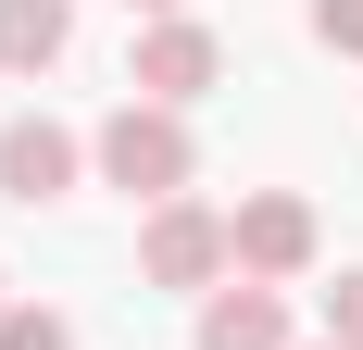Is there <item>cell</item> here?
<instances>
[{"label": "cell", "mask_w": 363, "mask_h": 350, "mask_svg": "<svg viewBox=\"0 0 363 350\" xmlns=\"http://www.w3.org/2000/svg\"><path fill=\"white\" fill-rule=\"evenodd\" d=\"M88 163H101V188H125V201H188V175H201V150H188V113L163 101H113L101 138H88Z\"/></svg>", "instance_id": "1"}, {"label": "cell", "mask_w": 363, "mask_h": 350, "mask_svg": "<svg viewBox=\"0 0 363 350\" xmlns=\"http://www.w3.org/2000/svg\"><path fill=\"white\" fill-rule=\"evenodd\" d=\"M225 75V38L201 26V13H150L138 26V50H125V101H163V113H188L201 88Z\"/></svg>", "instance_id": "2"}, {"label": "cell", "mask_w": 363, "mask_h": 350, "mask_svg": "<svg viewBox=\"0 0 363 350\" xmlns=\"http://www.w3.org/2000/svg\"><path fill=\"white\" fill-rule=\"evenodd\" d=\"M225 250H238L251 288H301L326 238H313V201H301V188H251V201L225 213Z\"/></svg>", "instance_id": "3"}, {"label": "cell", "mask_w": 363, "mask_h": 350, "mask_svg": "<svg viewBox=\"0 0 363 350\" xmlns=\"http://www.w3.org/2000/svg\"><path fill=\"white\" fill-rule=\"evenodd\" d=\"M138 276H150V288H188V300H213V288L238 276L225 213H213V201H163V213L138 225Z\"/></svg>", "instance_id": "4"}, {"label": "cell", "mask_w": 363, "mask_h": 350, "mask_svg": "<svg viewBox=\"0 0 363 350\" xmlns=\"http://www.w3.org/2000/svg\"><path fill=\"white\" fill-rule=\"evenodd\" d=\"M75 175H88V138H75V125H50V113H13V125H0V201H63Z\"/></svg>", "instance_id": "5"}, {"label": "cell", "mask_w": 363, "mask_h": 350, "mask_svg": "<svg viewBox=\"0 0 363 350\" xmlns=\"http://www.w3.org/2000/svg\"><path fill=\"white\" fill-rule=\"evenodd\" d=\"M201 350H301V338H289V288L225 276L213 300H201Z\"/></svg>", "instance_id": "6"}, {"label": "cell", "mask_w": 363, "mask_h": 350, "mask_svg": "<svg viewBox=\"0 0 363 350\" xmlns=\"http://www.w3.org/2000/svg\"><path fill=\"white\" fill-rule=\"evenodd\" d=\"M75 50V0H0V75H50Z\"/></svg>", "instance_id": "7"}, {"label": "cell", "mask_w": 363, "mask_h": 350, "mask_svg": "<svg viewBox=\"0 0 363 350\" xmlns=\"http://www.w3.org/2000/svg\"><path fill=\"white\" fill-rule=\"evenodd\" d=\"M0 350H75V325L50 313V300H13V313H0Z\"/></svg>", "instance_id": "8"}, {"label": "cell", "mask_w": 363, "mask_h": 350, "mask_svg": "<svg viewBox=\"0 0 363 350\" xmlns=\"http://www.w3.org/2000/svg\"><path fill=\"white\" fill-rule=\"evenodd\" d=\"M326 350H363V263L326 288Z\"/></svg>", "instance_id": "9"}, {"label": "cell", "mask_w": 363, "mask_h": 350, "mask_svg": "<svg viewBox=\"0 0 363 350\" xmlns=\"http://www.w3.org/2000/svg\"><path fill=\"white\" fill-rule=\"evenodd\" d=\"M313 38H326V50H351V63H363V0H313Z\"/></svg>", "instance_id": "10"}, {"label": "cell", "mask_w": 363, "mask_h": 350, "mask_svg": "<svg viewBox=\"0 0 363 350\" xmlns=\"http://www.w3.org/2000/svg\"><path fill=\"white\" fill-rule=\"evenodd\" d=\"M125 13H138V26H150V13H188V0H125Z\"/></svg>", "instance_id": "11"}, {"label": "cell", "mask_w": 363, "mask_h": 350, "mask_svg": "<svg viewBox=\"0 0 363 350\" xmlns=\"http://www.w3.org/2000/svg\"><path fill=\"white\" fill-rule=\"evenodd\" d=\"M0 313H13V276H0Z\"/></svg>", "instance_id": "12"}, {"label": "cell", "mask_w": 363, "mask_h": 350, "mask_svg": "<svg viewBox=\"0 0 363 350\" xmlns=\"http://www.w3.org/2000/svg\"><path fill=\"white\" fill-rule=\"evenodd\" d=\"M313 350H326V338H313Z\"/></svg>", "instance_id": "13"}]
</instances>
